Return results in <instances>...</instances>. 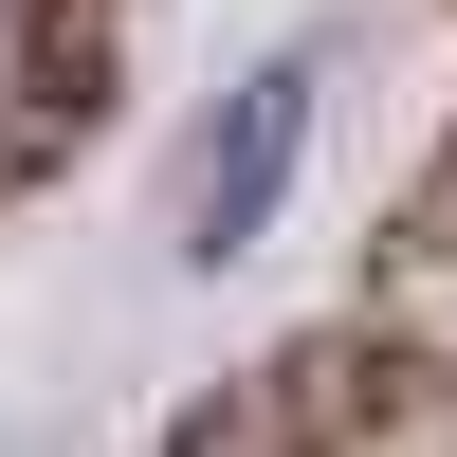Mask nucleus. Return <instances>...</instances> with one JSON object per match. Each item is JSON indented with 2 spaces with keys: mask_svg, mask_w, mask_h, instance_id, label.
<instances>
[{
  "mask_svg": "<svg viewBox=\"0 0 457 457\" xmlns=\"http://www.w3.org/2000/svg\"><path fill=\"white\" fill-rule=\"evenodd\" d=\"M293 146H312V55H256L238 92L183 129V256H256V238H275Z\"/></svg>",
  "mask_w": 457,
  "mask_h": 457,
  "instance_id": "1",
  "label": "nucleus"
},
{
  "mask_svg": "<svg viewBox=\"0 0 457 457\" xmlns=\"http://www.w3.org/2000/svg\"><path fill=\"white\" fill-rule=\"evenodd\" d=\"M55 92H92V55H55V0H0V129H37Z\"/></svg>",
  "mask_w": 457,
  "mask_h": 457,
  "instance_id": "2",
  "label": "nucleus"
}]
</instances>
